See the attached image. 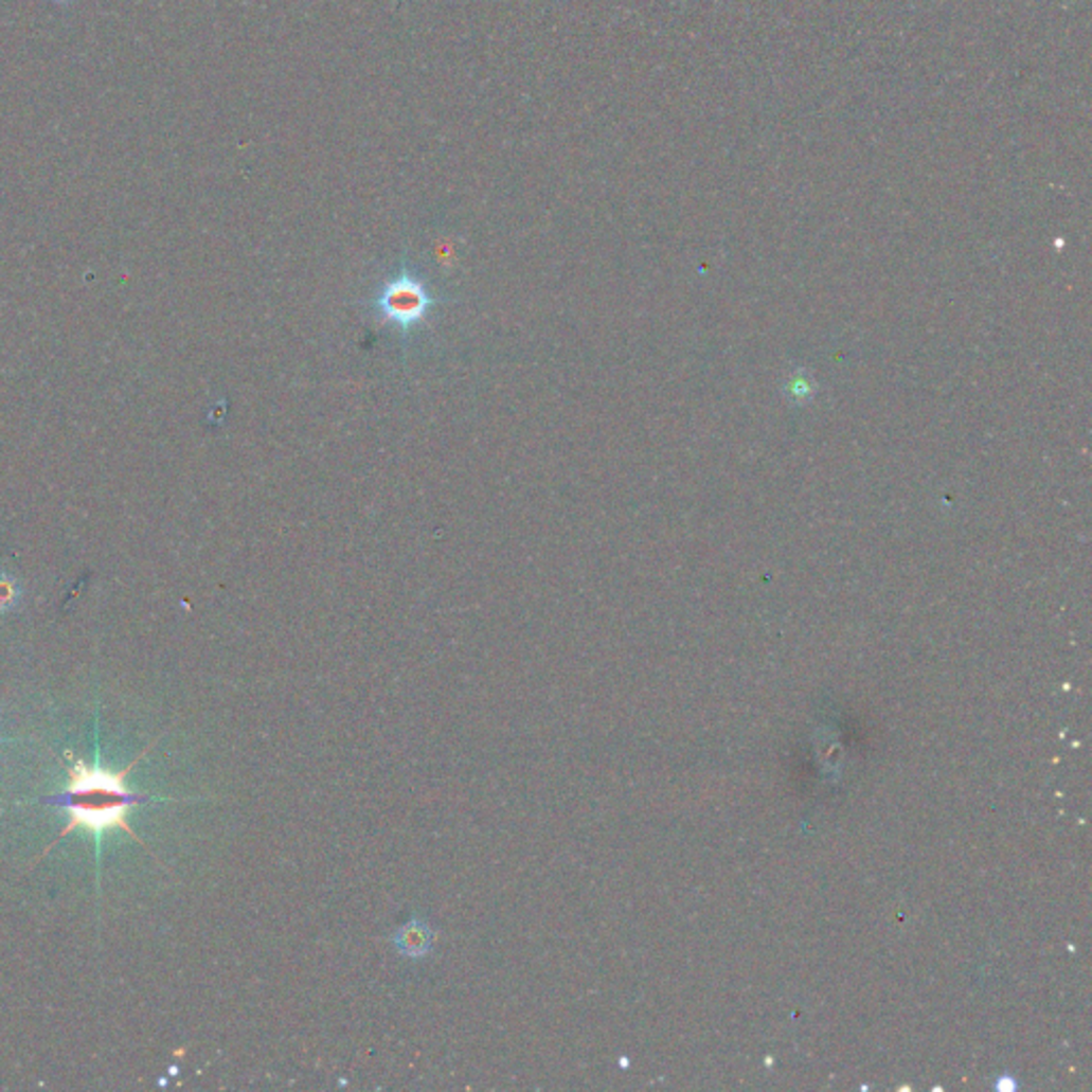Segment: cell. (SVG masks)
<instances>
[{
  "label": "cell",
  "instance_id": "obj_1",
  "mask_svg": "<svg viewBox=\"0 0 1092 1092\" xmlns=\"http://www.w3.org/2000/svg\"><path fill=\"white\" fill-rule=\"evenodd\" d=\"M126 772L128 768L122 772H109L101 766L99 757L94 766H86L84 762L73 764L69 788L62 794L43 799L48 805L67 809L71 813V822L60 837H65L69 830L86 828L94 833L96 849L101 852V835L105 830L122 828L132 835V830L126 826V811L135 805H145L149 799L126 790Z\"/></svg>",
  "mask_w": 1092,
  "mask_h": 1092
},
{
  "label": "cell",
  "instance_id": "obj_2",
  "mask_svg": "<svg viewBox=\"0 0 1092 1092\" xmlns=\"http://www.w3.org/2000/svg\"><path fill=\"white\" fill-rule=\"evenodd\" d=\"M440 301L412 265H401L378 286L372 307L382 325L395 327L406 340L429 319Z\"/></svg>",
  "mask_w": 1092,
  "mask_h": 1092
},
{
  "label": "cell",
  "instance_id": "obj_3",
  "mask_svg": "<svg viewBox=\"0 0 1092 1092\" xmlns=\"http://www.w3.org/2000/svg\"><path fill=\"white\" fill-rule=\"evenodd\" d=\"M395 942L404 954L420 956L431 946V932L423 921H410L399 930Z\"/></svg>",
  "mask_w": 1092,
  "mask_h": 1092
}]
</instances>
